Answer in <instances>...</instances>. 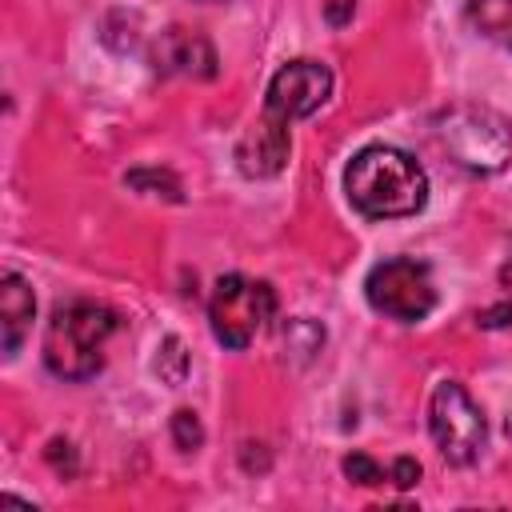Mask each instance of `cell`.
Returning <instances> with one entry per match:
<instances>
[{"label":"cell","instance_id":"cell-12","mask_svg":"<svg viewBox=\"0 0 512 512\" xmlns=\"http://www.w3.org/2000/svg\"><path fill=\"white\" fill-rule=\"evenodd\" d=\"M156 372H160L164 384H184V376H188V352H184L180 336H164L160 356H156Z\"/></svg>","mask_w":512,"mask_h":512},{"label":"cell","instance_id":"cell-10","mask_svg":"<svg viewBox=\"0 0 512 512\" xmlns=\"http://www.w3.org/2000/svg\"><path fill=\"white\" fill-rule=\"evenodd\" d=\"M32 312H36V300H32L28 280L16 272H4L0 276V328H4V352L8 356L20 348L24 332L32 328Z\"/></svg>","mask_w":512,"mask_h":512},{"label":"cell","instance_id":"cell-14","mask_svg":"<svg viewBox=\"0 0 512 512\" xmlns=\"http://www.w3.org/2000/svg\"><path fill=\"white\" fill-rule=\"evenodd\" d=\"M128 184L132 188H148L152 196H168V200H180V184L172 172H156V168H140V172H128Z\"/></svg>","mask_w":512,"mask_h":512},{"label":"cell","instance_id":"cell-3","mask_svg":"<svg viewBox=\"0 0 512 512\" xmlns=\"http://www.w3.org/2000/svg\"><path fill=\"white\" fill-rule=\"evenodd\" d=\"M436 136H440L444 152L464 172H476V176L500 172L512 160V128H508V120L500 112H492V108H480V104H460V108L444 112Z\"/></svg>","mask_w":512,"mask_h":512},{"label":"cell","instance_id":"cell-4","mask_svg":"<svg viewBox=\"0 0 512 512\" xmlns=\"http://www.w3.org/2000/svg\"><path fill=\"white\" fill-rule=\"evenodd\" d=\"M272 312H276V292L264 280H248L240 272L220 276L212 288V300H208L212 332L228 348H248L264 332Z\"/></svg>","mask_w":512,"mask_h":512},{"label":"cell","instance_id":"cell-11","mask_svg":"<svg viewBox=\"0 0 512 512\" xmlns=\"http://www.w3.org/2000/svg\"><path fill=\"white\" fill-rule=\"evenodd\" d=\"M464 16L480 36H488L512 52V0H468Z\"/></svg>","mask_w":512,"mask_h":512},{"label":"cell","instance_id":"cell-17","mask_svg":"<svg viewBox=\"0 0 512 512\" xmlns=\"http://www.w3.org/2000/svg\"><path fill=\"white\" fill-rule=\"evenodd\" d=\"M388 480H392L396 488H412V484L420 480V464H416L412 456H400V460H392V468H388Z\"/></svg>","mask_w":512,"mask_h":512},{"label":"cell","instance_id":"cell-15","mask_svg":"<svg viewBox=\"0 0 512 512\" xmlns=\"http://www.w3.org/2000/svg\"><path fill=\"white\" fill-rule=\"evenodd\" d=\"M344 476H348L352 484H364V488H376V484L388 480L384 468H380L372 456H364V452H348V456H344Z\"/></svg>","mask_w":512,"mask_h":512},{"label":"cell","instance_id":"cell-16","mask_svg":"<svg viewBox=\"0 0 512 512\" xmlns=\"http://www.w3.org/2000/svg\"><path fill=\"white\" fill-rule=\"evenodd\" d=\"M172 440H176V448H184V452H196V448L204 444V428H200V420H196L192 408H180V412L172 416Z\"/></svg>","mask_w":512,"mask_h":512},{"label":"cell","instance_id":"cell-6","mask_svg":"<svg viewBox=\"0 0 512 512\" xmlns=\"http://www.w3.org/2000/svg\"><path fill=\"white\" fill-rule=\"evenodd\" d=\"M428 428H432L436 448L452 464H472L480 456V448H484V436H488L484 412L476 408V400L456 380L436 384L432 404H428Z\"/></svg>","mask_w":512,"mask_h":512},{"label":"cell","instance_id":"cell-7","mask_svg":"<svg viewBox=\"0 0 512 512\" xmlns=\"http://www.w3.org/2000/svg\"><path fill=\"white\" fill-rule=\"evenodd\" d=\"M332 92V72L328 64L320 60H288L272 84H268V96H264V112L280 116V120H300V116H312Z\"/></svg>","mask_w":512,"mask_h":512},{"label":"cell","instance_id":"cell-18","mask_svg":"<svg viewBox=\"0 0 512 512\" xmlns=\"http://www.w3.org/2000/svg\"><path fill=\"white\" fill-rule=\"evenodd\" d=\"M352 8H356L352 0H332V4H328V20H332V24H340V20H348V16H352Z\"/></svg>","mask_w":512,"mask_h":512},{"label":"cell","instance_id":"cell-5","mask_svg":"<svg viewBox=\"0 0 512 512\" xmlns=\"http://www.w3.org/2000/svg\"><path fill=\"white\" fill-rule=\"evenodd\" d=\"M364 296L388 320L416 324V320H424L436 308V280H432V268L424 260L392 256V260H380L368 272Z\"/></svg>","mask_w":512,"mask_h":512},{"label":"cell","instance_id":"cell-13","mask_svg":"<svg viewBox=\"0 0 512 512\" xmlns=\"http://www.w3.org/2000/svg\"><path fill=\"white\" fill-rule=\"evenodd\" d=\"M320 344H324V332L312 324V320H292L288 324V332H284V348L288 352H300V360H308L312 352H320Z\"/></svg>","mask_w":512,"mask_h":512},{"label":"cell","instance_id":"cell-8","mask_svg":"<svg viewBox=\"0 0 512 512\" xmlns=\"http://www.w3.org/2000/svg\"><path fill=\"white\" fill-rule=\"evenodd\" d=\"M288 120L272 116V112H260V120L240 136L236 144V168L252 180H264V176H276L284 164H288Z\"/></svg>","mask_w":512,"mask_h":512},{"label":"cell","instance_id":"cell-19","mask_svg":"<svg viewBox=\"0 0 512 512\" xmlns=\"http://www.w3.org/2000/svg\"><path fill=\"white\" fill-rule=\"evenodd\" d=\"M508 320H512V304H504V308H496V312H484V316H480V324H488V328L508 324Z\"/></svg>","mask_w":512,"mask_h":512},{"label":"cell","instance_id":"cell-1","mask_svg":"<svg viewBox=\"0 0 512 512\" xmlns=\"http://www.w3.org/2000/svg\"><path fill=\"white\" fill-rule=\"evenodd\" d=\"M344 192L352 208L368 220H396L412 216L428 200V176L404 148L392 144H368L352 156L344 172Z\"/></svg>","mask_w":512,"mask_h":512},{"label":"cell","instance_id":"cell-2","mask_svg":"<svg viewBox=\"0 0 512 512\" xmlns=\"http://www.w3.org/2000/svg\"><path fill=\"white\" fill-rule=\"evenodd\" d=\"M116 312L96 300L60 304L44 332V364L60 380H88L104 364V344L116 332Z\"/></svg>","mask_w":512,"mask_h":512},{"label":"cell","instance_id":"cell-9","mask_svg":"<svg viewBox=\"0 0 512 512\" xmlns=\"http://www.w3.org/2000/svg\"><path fill=\"white\" fill-rule=\"evenodd\" d=\"M152 64L156 72H176V76H216V52L204 36L184 32V28H168L160 32L156 48H152Z\"/></svg>","mask_w":512,"mask_h":512}]
</instances>
